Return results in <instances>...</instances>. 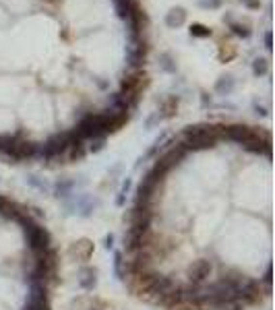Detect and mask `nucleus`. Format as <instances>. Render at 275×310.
Listing matches in <instances>:
<instances>
[{"label":"nucleus","instance_id":"nucleus-9","mask_svg":"<svg viewBox=\"0 0 275 310\" xmlns=\"http://www.w3.org/2000/svg\"><path fill=\"white\" fill-rule=\"evenodd\" d=\"M240 2L244 4V6H248V9H259V0H240Z\"/></svg>","mask_w":275,"mask_h":310},{"label":"nucleus","instance_id":"nucleus-2","mask_svg":"<svg viewBox=\"0 0 275 310\" xmlns=\"http://www.w3.org/2000/svg\"><path fill=\"white\" fill-rule=\"evenodd\" d=\"M166 25L170 29H176V27H182L186 23V11L184 9H172L170 13H166Z\"/></svg>","mask_w":275,"mask_h":310},{"label":"nucleus","instance_id":"nucleus-6","mask_svg":"<svg viewBox=\"0 0 275 310\" xmlns=\"http://www.w3.org/2000/svg\"><path fill=\"white\" fill-rule=\"evenodd\" d=\"M267 68H269V62H267L265 58H257V60L253 62V73H255L257 77L265 75V73H267Z\"/></svg>","mask_w":275,"mask_h":310},{"label":"nucleus","instance_id":"nucleus-4","mask_svg":"<svg viewBox=\"0 0 275 310\" xmlns=\"http://www.w3.org/2000/svg\"><path fill=\"white\" fill-rule=\"evenodd\" d=\"M188 33L193 35V37H209L211 35V29L209 27H205V25H201V23H195V25H190V29H188Z\"/></svg>","mask_w":275,"mask_h":310},{"label":"nucleus","instance_id":"nucleus-10","mask_svg":"<svg viewBox=\"0 0 275 310\" xmlns=\"http://www.w3.org/2000/svg\"><path fill=\"white\" fill-rule=\"evenodd\" d=\"M265 48H267V50H271V48H273V42H271V31H267V33H265Z\"/></svg>","mask_w":275,"mask_h":310},{"label":"nucleus","instance_id":"nucleus-1","mask_svg":"<svg viewBox=\"0 0 275 310\" xmlns=\"http://www.w3.org/2000/svg\"><path fill=\"white\" fill-rule=\"evenodd\" d=\"M128 23V33L131 35H145V27H147V15H145V11L141 9V4L135 2L131 4V9H128V15L126 19Z\"/></svg>","mask_w":275,"mask_h":310},{"label":"nucleus","instance_id":"nucleus-7","mask_svg":"<svg viewBox=\"0 0 275 310\" xmlns=\"http://www.w3.org/2000/svg\"><path fill=\"white\" fill-rule=\"evenodd\" d=\"M162 66H164V71H168V73L176 71V64H172V56H170V54H164V56H162Z\"/></svg>","mask_w":275,"mask_h":310},{"label":"nucleus","instance_id":"nucleus-5","mask_svg":"<svg viewBox=\"0 0 275 310\" xmlns=\"http://www.w3.org/2000/svg\"><path fill=\"white\" fill-rule=\"evenodd\" d=\"M230 29H232V33H234V35L244 37V40H246V37H250V33H253V31L248 29V25H242V23H236V21H232V23H230Z\"/></svg>","mask_w":275,"mask_h":310},{"label":"nucleus","instance_id":"nucleus-3","mask_svg":"<svg viewBox=\"0 0 275 310\" xmlns=\"http://www.w3.org/2000/svg\"><path fill=\"white\" fill-rule=\"evenodd\" d=\"M215 91L219 93V95H230V93L234 91V79H232L230 75L221 77V79L215 83Z\"/></svg>","mask_w":275,"mask_h":310},{"label":"nucleus","instance_id":"nucleus-8","mask_svg":"<svg viewBox=\"0 0 275 310\" xmlns=\"http://www.w3.org/2000/svg\"><path fill=\"white\" fill-rule=\"evenodd\" d=\"M199 4H201L203 9H219V6H221V0H201Z\"/></svg>","mask_w":275,"mask_h":310}]
</instances>
